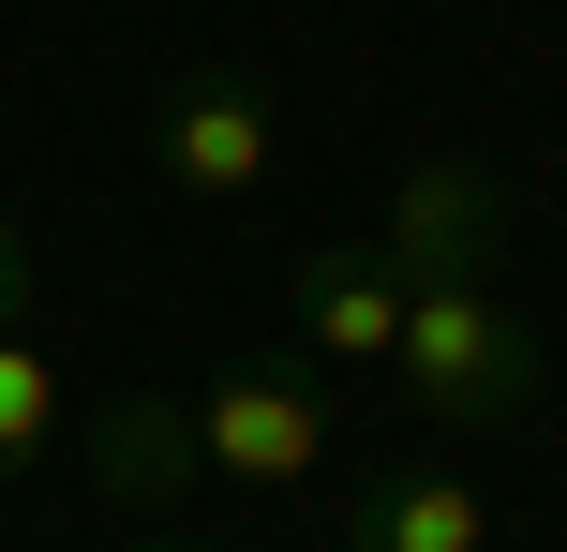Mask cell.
I'll return each mask as SVG.
<instances>
[{
    "label": "cell",
    "mask_w": 567,
    "mask_h": 552,
    "mask_svg": "<svg viewBox=\"0 0 567 552\" xmlns=\"http://www.w3.org/2000/svg\"><path fill=\"white\" fill-rule=\"evenodd\" d=\"M389 374H403V404H433V418H523L538 404V329H523L508 299H478V284H403Z\"/></svg>",
    "instance_id": "1"
},
{
    "label": "cell",
    "mask_w": 567,
    "mask_h": 552,
    "mask_svg": "<svg viewBox=\"0 0 567 552\" xmlns=\"http://www.w3.org/2000/svg\"><path fill=\"white\" fill-rule=\"evenodd\" d=\"M195 448H209V478L299 493V478H329L343 418H329V388H299V374H225V388H195Z\"/></svg>",
    "instance_id": "2"
},
{
    "label": "cell",
    "mask_w": 567,
    "mask_h": 552,
    "mask_svg": "<svg viewBox=\"0 0 567 552\" xmlns=\"http://www.w3.org/2000/svg\"><path fill=\"white\" fill-rule=\"evenodd\" d=\"M373 254H389L403 284H478V269L508 254V179H493L478 149H433L389 195V239H373Z\"/></svg>",
    "instance_id": "3"
},
{
    "label": "cell",
    "mask_w": 567,
    "mask_h": 552,
    "mask_svg": "<svg viewBox=\"0 0 567 552\" xmlns=\"http://www.w3.org/2000/svg\"><path fill=\"white\" fill-rule=\"evenodd\" d=\"M269 149H284V119H269V90H255V75H179V90H165V119H150V165H165L179 195H209V209L255 195Z\"/></svg>",
    "instance_id": "4"
},
{
    "label": "cell",
    "mask_w": 567,
    "mask_h": 552,
    "mask_svg": "<svg viewBox=\"0 0 567 552\" xmlns=\"http://www.w3.org/2000/svg\"><path fill=\"white\" fill-rule=\"evenodd\" d=\"M75 478L120 508V523L179 508V493L209 478V448H195V404H179V388H120V404H90V434H75Z\"/></svg>",
    "instance_id": "5"
},
{
    "label": "cell",
    "mask_w": 567,
    "mask_h": 552,
    "mask_svg": "<svg viewBox=\"0 0 567 552\" xmlns=\"http://www.w3.org/2000/svg\"><path fill=\"white\" fill-rule=\"evenodd\" d=\"M284 314H299L313 358H389V344H403V269L373 254V239H359V254H299Z\"/></svg>",
    "instance_id": "6"
},
{
    "label": "cell",
    "mask_w": 567,
    "mask_h": 552,
    "mask_svg": "<svg viewBox=\"0 0 567 552\" xmlns=\"http://www.w3.org/2000/svg\"><path fill=\"white\" fill-rule=\"evenodd\" d=\"M343 552H493V508H478V478L403 464V478H373V493H359Z\"/></svg>",
    "instance_id": "7"
},
{
    "label": "cell",
    "mask_w": 567,
    "mask_h": 552,
    "mask_svg": "<svg viewBox=\"0 0 567 552\" xmlns=\"http://www.w3.org/2000/svg\"><path fill=\"white\" fill-rule=\"evenodd\" d=\"M45 434H60V374L16 344V329H0V478H30V464H45Z\"/></svg>",
    "instance_id": "8"
},
{
    "label": "cell",
    "mask_w": 567,
    "mask_h": 552,
    "mask_svg": "<svg viewBox=\"0 0 567 552\" xmlns=\"http://www.w3.org/2000/svg\"><path fill=\"white\" fill-rule=\"evenodd\" d=\"M0 329H30V225L0 209Z\"/></svg>",
    "instance_id": "9"
}]
</instances>
